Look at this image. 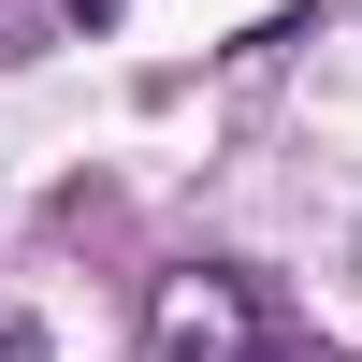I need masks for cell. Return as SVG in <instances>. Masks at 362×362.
<instances>
[{"mask_svg": "<svg viewBox=\"0 0 362 362\" xmlns=\"http://www.w3.org/2000/svg\"><path fill=\"white\" fill-rule=\"evenodd\" d=\"M247 348H261V305H247L232 261H203V276L160 290V362H247Z\"/></svg>", "mask_w": 362, "mask_h": 362, "instance_id": "6da1fadb", "label": "cell"}, {"mask_svg": "<svg viewBox=\"0 0 362 362\" xmlns=\"http://www.w3.org/2000/svg\"><path fill=\"white\" fill-rule=\"evenodd\" d=\"M0 362H44V334H29V319H0Z\"/></svg>", "mask_w": 362, "mask_h": 362, "instance_id": "7a4b0ae2", "label": "cell"}, {"mask_svg": "<svg viewBox=\"0 0 362 362\" xmlns=\"http://www.w3.org/2000/svg\"><path fill=\"white\" fill-rule=\"evenodd\" d=\"M247 362H290V348H247Z\"/></svg>", "mask_w": 362, "mask_h": 362, "instance_id": "3957f363", "label": "cell"}]
</instances>
